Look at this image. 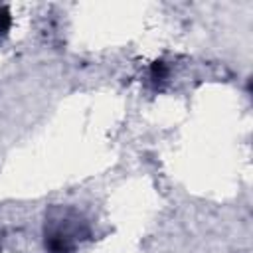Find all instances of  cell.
Wrapping results in <instances>:
<instances>
[{"instance_id":"obj_1","label":"cell","mask_w":253,"mask_h":253,"mask_svg":"<svg viewBox=\"0 0 253 253\" xmlns=\"http://www.w3.org/2000/svg\"><path fill=\"white\" fill-rule=\"evenodd\" d=\"M77 227L67 217L53 219L49 223V231L45 233V245L51 253H69L77 241Z\"/></svg>"},{"instance_id":"obj_2","label":"cell","mask_w":253,"mask_h":253,"mask_svg":"<svg viewBox=\"0 0 253 253\" xmlns=\"http://www.w3.org/2000/svg\"><path fill=\"white\" fill-rule=\"evenodd\" d=\"M8 26H10V18L4 10H0V34H4L8 30Z\"/></svg>"}]
</instances>
